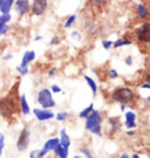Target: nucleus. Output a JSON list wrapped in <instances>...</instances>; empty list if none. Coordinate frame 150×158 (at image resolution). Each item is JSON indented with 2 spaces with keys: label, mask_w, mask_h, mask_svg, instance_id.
Instances as JSON below:
<instances>
[{
  "label": "nucleus",
  "mask_w": 150,
  "mask_h": 158,
  "mask_svg": "<svg viewBox=\"0 0 150 158\" xmlns=\"http://www.w3.org/2000/svg\"><path fill=\"white\" fill-rule=\"evenodd\" d=\"M110 98L113 101L118 102V104L123 105V106H130L135 101V92L130 87L127 86H119L112 92Z\"/></svg>",
  "instance_id": "f257e3e1"
},
{
  "label": "nucleus",
  "mask_w": 150,
  "mask_h": 158,
  "mask_svg": "<svg viewBox=\"0 0 150 158\" xmlns=\"http://www.w3.org/2000/svg\"><path fill=\"white\" fill-rule=\"evenodd\" d=\"M102 115L99 110L93 109V112L85 118V129L95 136H102Z\"/></svg>",
  "instance_id": "f03ea898"
},
{
  "label": "nucleus",
  "mask_w": 150,
  "mask_h": 158,
  "mask_svg": "<svg viewBox=\"0 0 150 158\" xmlns=\"http://www.w3.org/2000/svg\"><path fill=\"white\" fill-rule=\"evenodd\" d=\"M16 112V102L13 97H5L0 100V114L5 118H10Z\"/></svg>",
  "instance_id": "7ed1b4c3"
},
{
  "label": "nucleus",
  "mask_w": 150,
  "mask_h": 158,
  "mask_svg": "<svg viewBox=\"0 0 150 158\" xmlns=\"http://www.w3.org/2000/svg\"><path fill=\"white\" fill-rule=\"evenodd\" d=\"M37 102L42 108L50 109L56 106V101L54 100L52 92L49 89H42L37 93Z\"/></svg>",
  "instance_id": "20e7f679"
},
{
  "label": "nucleus",
  "mask_w": 150,
  "mask_h": 158,
  "mask_svg": "<svg viewBox=\"0 0 150 158\" xmlns=\"http://www.w3.org/2000/svg\"><path fill=\"white\" fill-rule=\"evenodd\" d=\"M30 143V130L28 127H23L21 129L20 134H19V137L16 141V149L19 151H25L27 150L28 145Z\"/></svg>",
  "instance_id": "39448f33"
},
{
  "label": "nucleus",
  "mask_w": 150,
  "mask_h": 158,
  "mask_svg": "<svg viewBox=\"0 0 150 158\" xmlns=\"http://www.w3.org/2000/svg\"><path fill=\"white\" fill-rule=\"evenodd\" d=\"M135 36L137 41L144 44L150 43V22H144L135 31Z\"/></svg>",
  "instance_id": "423d86ee"
},
{
  "label": "nucleus",
  "mask_w": 150,
  "mask_h": 158,
  "mask_svg": "<svg viewBox=\"0 0 150 158\" xmlns=\"http://www.w3.org/2000/svg\"><path fill=\"white\" fill-rule=\"evenodd\" d=\"M58 144H60V137H51L49 139H47L45 143L43 144V148L40 150L41 157L45 158L48 156V153L55 150V148Z\"/></svg>",
  "instance_id": "0eeeda50"
},
{
  "label": "nucleus",
  "mask_w": 150,
  "mask_h": 158,
  "mask_svg": "<svg viewBox=\"0 0 150 158\" xmlns=\"http://www.w3.org/2000/svg\"><path fill=\"white\" fill-rule=\"evenodd\" d=\"M33 114L35 115V118L37 121L40 122H44V121H49L51 118H55L54 112H51L50 109H44V108H34L33 109Z\"/></svg>",
  "instance_id": "6e6552de"
},
{
  "label": "nucleus",
  "mask_w": 150,
  "mask_h": 158,
  "mask_svg": "<svg viewBox=\"0 0 150 158\" xmlns=\"http://www.w3.org/2000/svg\"><path fill=\"white\" fill-rule=\"evenodd\" d=\"M48 0H34L31 5V12L34 15H42L47 10Z\"/></svg>",
  "instance_id": "1a4fd4ad"
},
{
  "label": "nucleus",
  "mask_w": 150,
  "mask_h": 158,
  "mask_svg": "<svg viewBox=\"0 0 150 158\" xmlns=\"http://www.w3.org/2000/svg\"><path fill=\"white\" fill-rule=\"evenodd\" d=\"M136 113L133 112V110H127L125 113V127L127 128V130L129 129H135L137 127V123H136Z\"/></svg>",
  "instance_id": "9d476101"
},
{
  "label": "nucleus",
  "mask_w": 150,
  "mask_h": 158,
  "mask_svg": "<svg viewBox=\"0 0 150 158\" xmlns=\"http://www.w3.org/2000/svg\"><path fill=\"white\" fill-rule=\"evenodd\" d=\"M15 10L19 15H25L29 10V0H16L14 1Z\"/></svg>",
  "instance_id": "9b49d317"
},
{
  "label": "nucleus",
  "mask_w": 150,
  "mask_h": 158,
  "mask_svg": "<svg viewBox=\"0 0 150 158\" xmlns=\"http://www.w3.org/2000/svg\"><path fill=\"white\" fill-rule=\"evenodd\" d=\"M60 144L65 149H70V145H71V139H70V136H69V134L66 131V129L63 128L60 129Z\"/></svg>",
  "instance_id": "f8f14e48"
},
{
  "label": "nucleus",
  "mask_w": 150,
  "mask_h": 158,
  "mask_svg": "<svg viewBox=\"0 0 150 158\" xmlns=\"http://www.w3.org/2000/svg\"><path fill=\"white\" fill-rule=\"evenodd\" d=\"M19 106H20V110L23 115H29L30 114V107L29 104L27 101V98H26L25 94H21L20 99H19Z\"/></svg>",
  "instance_id": "ddd939ff"
},
{
  "label": "nucleus",
  "mask_w": 150,
  "mask_h": 158,
  "mask_svg": "<svg viewBox=\"0 0 150 158\" xmlns=\"http://www.w3.org/2000/svg\"><path fill=\"white\" fill-rule=\"evenodd\" d=\"M36 57V54L34 50H28L26 51L23 56H22V60H21V64L22 65H29Z\"/></svg>",
  "instance_id": "4468645a"
},
{
  "label": "nucleus",
  "mask_w": 150,
  "mask_h": 158,
  "mask_svg": "<svg viewBox=\"0 0 150 158\" xmlns=\"http://www.w3.org/2000/svg\"><path fill=\"white\" fill-rule=\"evenodd\" d=\"M14 5V0H5L0 4V13L1 14H8L10 10Z\"/></svg>",
  "instance_id": "2eb2a0df"
},
{
  "label": "nucleus",
  "mask_w": 150,
  "mask_h": 158,
  "mask_svg": "<svg viewBox=\"0 0 150 158\" xmlns=\"http://www.w3.org/2000/svg\"><path fill=\"white\" fill-rule=\"evenodd\" d=\"M84 79H85L86 84L89 85V87H90L91 92H92V94H93V97H95L97 95V92H98V85H97V83H95V80L93 78H91L90 76H84Z\"/></svg>",
  "instance_id": "dca6fc26"
},
{
  "label": "nucleus",
  "mask_w": 150,
  "mask_h": 158,
  "mask_svg": "<svg viewBox=\"0 0 150 158\" xmlns=\"http://www.w3.org/2000/svg\"><path fill=\"white\" fill-rule=\"evenodd\" d=\"M136 14H137V18H139V19L144 20L148 18L149 12H148V8H147L143 4H139L137 7H136Z\"/></svg>",
  "instance_id": "f3484780"
},
{
  "label": "nucleus",
  "mask_w": 150,
  "mask_h": 158,
  "mask_svg": "<svg viewBox=\"0 0 150 158\" xmlns=\"http://www.w3.org/2000/svg\"><path fill=\"white\" fill-rule=\"evenodd\" d=\"M133 44V41L130 39H118L115 42H113V48L114 49H119V48H122V47H126V45H130Z\"/></svg>",
  "instance_id": "a211bd4d"
},
{
  "label": "nucleus",
  "mask_w": 150,
  "mask_h": 158,
  "mask_svg": "<svg viewBox=\"0 0 150 158\" xmlns=\"http://www.w3.org/2000/svg\"><path fill=\"white\" fill-rule=\"evenodd\" d=\"M69 150H70V149H65V148H63L60 144H58L55 148V150H54L55 157L60 158V157H63V156H69Z\"/></svg>",
  "instance_id": "6ab92c4d"
},
{
  "label": "nucleus",
  "mask_w": 150,
  "mask_h": 158,
  "mask_svg": "<svg viewBox=\"0 0 150 158\" xmlns=\"http://www.w3.org/2000/svg\"><path fill=\"white\" fill-rule=\"evenodd\" d=\"M93 109H94V105L90 104L87 107H85L84 109H81V110H80L79 114H78V116H79V118H86L91 113H92V112H93Z\"/></svg>",
  "instance_id": "aec40b11"
},
{
  "label": "nucleus",
  "mask_w": 150,
  "mask_h": 158,
  "mask_svg": "<svg viewBox=\"0 0 150 158\" xmlns=\"http://www.w3.org/2000/svg\"><path fill=\"white\" fill-rule=\"evenodd\" d=\"M110 123L112 124V130L113 131H116V130H119L121 128V123L118 118H110Z\"/></svg>",
  "instance_id": "412c9836"
},
{
  "label": "nucleus",
  "mask_w": 150,
  "mask_h": 158,
  "mask_svg": "<svg viewBox=\"0 0 150 158\" xmlns=\"http://www.w3.org/2000/svg\"><path fill=\"white\" fill-rule=\"evenodd\" d=\"M55 118L58 122H64V121H66L69 118V113H66V112H60V113L56 114Z\"/></svg>",
  "instance_id": "4be33fe9"
},
{
  "label": "nucleus",
  "mask_w": 150,
  "mask_h": 158,
  "mask_svg": "<svg viewBox=\"0 0 150 158\" xmlns=\"http://www.w3.org/2000/svg\"><path fill=\"white\" fill-rule=\"evenodd\" d=\"M16 71H18L21 76H26V74H28V72H29V66H28V65L20 64L16 66Z\"/></svg>",
  "instance_id": "5701e85b"
},
{
  "label": "nucleus",
  "mask_w": 150,
  "mask_h": 158,
  "mask_svg": "<svg viewBox=\"0 0 150 158\" xmlns=\"http://www.w3.org/2000/svg\"><path fill=\"white\" fill-rule=\"evenodd\" d=\"M76 19H77V16H76V14H72L70 15L69 18H68V20L65 21V23H64V28H70L71 26L73 25L76 22Z\"/></svg>",
  "instance_id": "b1692460"
},
{
  "label": "nucleus",
  "mask_w": 150,
  "mask_h": 158,
  "mask_svg": "<svg viewBox=\"0 0 150 158\" xmlns=\"http://www.w3.org/2000/svg\"><path fill=\"white\" fill-rule=\"evenodd\" d=\"M10 19H12V16L10 14H1L0 15V26H5L7 25V22H10Z\"/></svg>",
  "instance_id": "393cba45"
},
{
  "label": "nucleus",
  "mask_w": 150,
  "mask_h": 158,
  "mask_svg": "<svg viewBox=\"0 0 150 158\" xmlns=\"http://www.w3.org/2000/svg\"><path fill=\"white\" fill-rule=\"evenodd\" d=\"M79 151H80V153H81V156H84L85 158H93L92 152H91L86 147H81V148H79Z\"/></svg>",
  "instance_id": "a878e982"
},
{
  "label": "nucleus",
  "mask_w": 150,
  "mask_h": 158,
  "mask_svg": "<svg viewBox=\"0 0 150 158\" xmlns=\"http://www.w3.org/2000/svg\"><path fill=\"white\" fill-rule=\"evenodd\" d=\"M108 77L110 79H118L119 78V73L115 69H110L108 70Z\"/></svg>",
  "instance_id": "bb28decb"
},
{
  "label": "nucleus",
  "mask_w": 150,
  "mask_h": 158,
  "mask_svg": "<svg viewBox=\"0 0 150 158\" xmlns=\"http://www.w3.org/2000/svg\"><path fill=\"white\" fill-rule=\"evenodd\" d=\"M112 47H113V42L112 41H108V40H104L102 41V48L105 50H110Z\"/></svg>",
  "instance_id": "cd10ccee"
},
{
  "label": "nucleus",
  "mask_w": 150,
  "mask_h": 158,
  "mask_svg": "<svg viewBox=\"0 0 150 158\" xmlns=\"http://www.w3.org/2000/svg\"><path fill=\"white\" fill-rule=\"evenodd\" d=\"M29 158H42L40 155V150H39V149L31 150L29 152Z\"/></svg>",
  "instance_id": "c85d7f7f"
},
{
  "label": "nucleus",
  "mask_w": 150,
  "mask_h": 158,
  "mask_svg": "<svg viewBox=\"0 0 150 158\" xmlns=\"http://www.w3.org/2000/svg\"><path fill=\"white\" fill-rule=\"evenodd\" d=\"M50 91L52 92V93H62V89H60L58 85H51V87H50Z\"/></svg>",
  "instance_id": "c756f323"
},
{
  "label": "nucleus",
  "mask_w": 150,
  "mask_h": 158,
  "mask_svg": "<svg viewBox=\"0 0 150 158\" xmlns=\"http://www.w3.org/2000/svg\"><path fill=\"white\" fill-rule=\"evenodd\" d=\"M8 26L5 25V26H0V36H2L4 34H6L7 31H8Z\"/></svg>",
  "instance_id": "7c9ffc66"
},
{
  "label": "nucleus",
  "mask_w": 150,
  "mask_h": 158,
  "mask_svg": "<svg viewBox=\"0 0 150 158\" xmlns=\"http://www.w3.org/2000/svg\"><path fill=\"white\" fill-rule=\"evenodd\" d=\"M125 64L127 66H131L133 65V57L131 56H127L125 58Z\"/></svg>",
  "instance_id": "2f4dec72"
},
{
  "label": "nucleus",
  "mask_w": 150,
  "mask_h": 158,
  "mask_svg": "<svg viewBox=\"0 0 150 158\" xmlns=\"http://www.w3.org/2000/svg\"><path fill=\"white\" fill-rule=\"evenodd\" d=\"M106 1H107V0H93V4H94L95 6H98V7H101V6L105 5Z\"/></svg>",
  "instance_id": "473e14b6"
},
{
  "label": "nucleus",
  "mask_w": 150,
  "mask_h": 158,
  "mask_svg": "<svg viewBox=\"0 0 150 158\" xmlns=\"http://www.w3.org/2000/svg\"><path fill=\"white\" fill-rule=\"evenodd\" d=\"M0 148L5 149V135L0 133Z\"/></svg>",
  "instance_id": "72a5a7b5"
},
{
  "label": "nucleus",
  "mask_w": 150,
  "mask_h": 158,
  "mask_svg": "<svg viewBox=\"0 0 150 158\" xmlns=\"http://www.w3.org/2000/svg\"><path fill=\"white\" fill-rule=\"evenodd\" d=\"M57 68H51V69L49 70V72H48V76L49 77H55L56 76V73H57Z\"/></svg>",
  "instance_id": "f704fd0d"
},
{
  "label": "nucleus",
  "mask_w": 150,
  "mask_h": 158,
  "mask_svg": "<svg viewBox=\"0 0 150 158\" xmlns=\"http://www.w3.org/2000/svg\"><path fill=\"white\" fill-rule=\"evenodd\" d=\"M60 42V37L58 36H54L52 39L50 40V45H55V44H57Z\"/></svg>",
  "instance_id": "c9c22d12"
},
{
  "label": "nucleus",
  "mask_w": 150,
  "mask_h": 158,
  "mask_svg": "<svg viewBox=\"0 0 150 158\" xmlns=\"http://www.w3.org/2000/svg\"><path fill=\"white\" fill-rule=\"evenodd\" d=\"M71 37H72V39H75V37H76V40H80V37H81V36H80V34L78 33V31H72Z\"/></svg>",
  "instance_id": "e433bc0d"
},
{
  "label": "nucleus",
  "mask_w": 150,
  "mask_h": 158,
  "mask_svg": "<svg viewBox=\"0 0 150 158\" xmlns=\"http://www.w3.org/2000/svg\"><path fill=\"white\" fill-rule=\"evenodd\" d=\"M126 135H127V136H134V135H135V130H134V129H129V130L126 131Z\"/></svg>",
  "instance_id": "4c0bfd02"
},
{
  "label": "nucleus",
  "mask_w": 150,
  "mask_h": 158,
  "mask_svg": "<svg viewBox=\"0 0 150 158\" xmlns=\"http://www.w3.org/2000/svg\"><path fill=\"white\" fill-rule=\"evenodd\" d=\"M141 89H150V84H148V83H143V84L141 85Z\"/></svg>",
  "instance_id": "58836bf2"
},
{
  "label": "nucleus",
  "mask_w": 150,
  "mask_h": 158,
  "mask_svg": "<svg viewBox=\"0 0 150 158\" xmlns=\"http://www.w3.org/2000/svg\"><path fill=\"white\" fill-rule=\"evenodd\" d=\"M13 58V55L12 54H8V55H6V56H4V57H2V59H4V60H8V59H12Z\"/></svg>",
  "instance_id": "ea45409f"
},
{
  "label": "nucleus",
  "mask_w": 150,
  "mask_h": 158,
  "mask_svg": "<svg viewBox=\"0 0 150 158\" xmlns=\"http://www.w3.org/2000/svg\"><path fill=\"white\" fill-rule=\"evenodd\" d=\"M144 81H145V83H148V84H150V72H148V73L145 74Z\"/></svg>",
  "instance_id": "a19ab883"
},
{
  "label": "nucleus",
  "mask_w": 150,
  "mask_h": 158,
  "mask_svg": "<svg viewBox=\"0 0 150 158\" xmlns=\"http://www.w3.org/2000/svg\"><path fill=\"white\" fill-rule=\"evenodd\" d=\"M119 158H130V156L128 153H121V156Z\"/></svg>",
  "instance_id": "79ce46f5"
},
{
  "label": "nucleus",
  "mask_w": 150,
  "mask_h": 158,
  "mask_svg": "<svg viewBox=\"0 0 150 158\" xmlns=\"http://www.w3.org/2000/svg\"><path fill=\"white\" fill-rule=\"evenodd\" d=\"M131 158H141V157L139 153H133V155H131Z\"/></svg>",
  "instance_id": "37998d69"
},
{
  "label": "nucleus",
  "mask_w": 150,
  "mask_h": 158,
  "mask_svg": "<svg viewBox=\"0 0 150 158\" xmlns=\"http://www.w3.org/2000/svg\"><path fill=\"white\" fill-rule=\"evenodd\" d=\"M34 40H35V41H41V40H42V36H36Z\"/></svg>",
  "instance_id": "c03bdc74"
},
{
  "label": "nucleus",
  "mask_w": 150,
  "mask_h": 158,
  "mask_svg": "<svg viewBox=\"0 0 150 158\" xmlns=\"http://www.w3.org/2000/svg\"><path fill=\"white\" fill-rule=\"evenodd\" d=\"M73 158H83V156H81V155H75Z\"/></svg>",
  "instance_id": "a18cd8bd"
},
{
  "label": "nucleus",
  "mask_w": 150,
  "mask_h": 158,
  "mask_svg": "<svg viewBox=\"0 0 150 158\" xmlns=\"http://www.w3.org/2000/svg\"><path fill=\"white\" fill-rule=\"evenodd\" d=\"M2 152H4V149H2V148H0V157L2 156Z\"/></svg>",
  "instance_id": "49530a36"
}]
</instances>
